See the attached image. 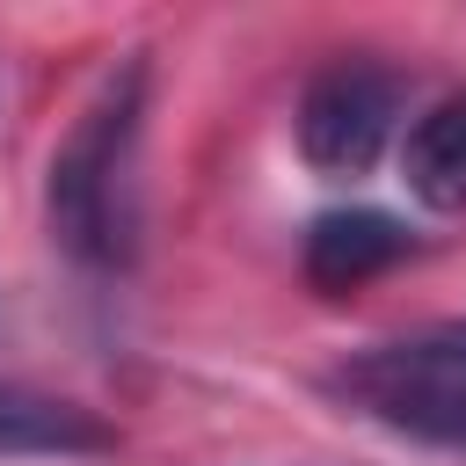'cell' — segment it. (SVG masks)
<instances>
[{
	"instance_id": "6da1fadb",
	"label": "cell",
	"mask_w": 466,
	"mask_h": 466,
	"mask_svg": "<svg viewBox=\"0 0 466 466\" xmlns=\"http://www.w3.org/2000/svg\"><path fill=\"white\" fill-rule=\"evenodd\" d=\"M138 116H146V66L124 58L95 95L87 109L73 116V131L58 138L51 153V182H44V204H51V233L66 255L95 262V269H116L131 255V153H138Z\"/></svg>"
},
{
	"instance_id": "7a4b0ae2",
	"label": "cell",
	"mask_w": 466,
	"mask_h": 466,
	"mask_svg": "<svg viewBox=\"0 0 466 466\" xmlns=\"http://www.w3.org/2000/svg\"><path fill=\"white\" fill-rule=\"evenodd\" d=\"M328 393L364 408L371 422H386L400 437L466 444V320L342 357L328 371Z\"/></svg>"
},
{
	"instance_id": "3957f363",
	"label": "cell",
	"mask_w": 466,
	"mask_h": 466,
	"mask_svg": "<svg viewBox=\"0 0 466 466\" xmlns=\"http://www.w3.org/2000/svg\"><path fill=\"white\" fill-rule=\"evenodd\" d=\"M400 124V80L371 58H335L299 95V153L313 175H364Z\"/></svg>"
},
{
	"instance_id": "277c9868",
	"label": "cell",
	"mask_w": 466,
	"mask_h": 466,
	"mask_svg": "<svg viewBox=\"0 0 466 466\" xmlns=\"http://www.w3.org/2000/svg\"><path fill=\"white\" fill-rule=\"evenodd\" d=\"M400 255H408V226L393 211H320L306 233V284L335 299L386 277Z\"/></svg>"
},
{
	"instance_id": "5b68a950",
	"label": "cell",
	"mask_w": 466,
	"mask_h": 466,
	"mask_svg": "<svg viewBox=\"0 0 466 466\" xmlns=\"http://www.w3.org/2000/svg\"><path fill=\"white\" fill-rule=\"evenodd\" d=\"M400 175H408L415 204H430V211H466V95H444L430 116L408 124Z\"/></svg>"
},
{
	"instance_id": "8992f818",
	"label": "cell",
	"mask_w": 466,
	"mask_h": 466,
	"mask_svg": "<svg viewBox=\"0 0 466 466\" xmlns=\"http://www.w3.org/2000/svg\"><path fill=\"white\" fill-rule=\"evenodd\" d=\"M36 451H109V430L73 408V400H51L36 386H15L0 379V459H36Z\"/></svg>"
}]
</instances>
